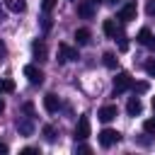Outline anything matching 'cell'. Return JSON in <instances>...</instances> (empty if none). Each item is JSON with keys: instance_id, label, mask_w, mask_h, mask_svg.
Wrapping results in <instances>:
<instances>
[{"instance_id": "cell-1", "label": "cell", "mask_w": 155, "mask_h": 155, "mask_svg": "<svg viewBox=\"0 0 155 155\" xmlns=\"http://www.w3.org/2000/svg\"><path fill=\"white\" fill-rule=\"evenodd\" d=\"M121 140V133L119 131H114V128H102L99 131V145L102 148H111V145H116Z\"/></svg>"}, {"instance_id": "cell-2", "label": "cell", "mask_w": 155, "mask_h": 155, "mask_svg": "<svg viewBox=\"0 0 155 155\" xmlns=\"http://www.w3.org/2000/svg\"><path fill=\"white\" fill-rule=\"evenodd\" d=\"M131 85H133V78L128 73H119L114 78V94H124L126 90H131Z\"/></svg>"}, {"instance_id": "cell-3", "label": "cell", "mask_w": 155, "mask_h": 155, "mask_svg": "<svg viewBox=\"0 0 155 155\" xmlns=\"http://www.w3.org/2000/svg\"><path fill=\"white\" fill-rule=\"evenodd\" d=\"M78 48L68 46V44H58V61L61 63H68V61H78Z\"/></svg>"}, {"instance_id": "cell-4", "label": "cell", "mask_w": 155, "mask_h": 155, "mask_svg": "<svg viewBox=\"0 0 155 155\" xmlns=\"http://www.w3.org/2000/svg\"><path fill=\"white\" fill-rule=\"evenodd\" d=\"M22 73H24V78H27L31 85H41V82H44V70H39L36 65H24Z\"/></svg>"}, {"instance_id": "cell-5", "label": "cell", "mask_w": 155, "mask_h": 155, "mask_svg": "<svg viewBox=\"0 0 155 155\" xmlns=\"http://www.w3.org/2000/svg\"><path fill=\"white\" fill-rule=\"evenodd\" d=\"M87 136H90V119L82 114L78 119V126H75V140H85Z\"/></svg>"}, {"instance_id": "cell-6", "label": "cell", "mask_w": 155, "mask_h": 155, "mask_svg": "<svg viewBox=\"0 0 155 155\" xmlns=\"http://www.w3.org/2000/svg\"><path fill=\"white\" fill-rule=\"evenodd\" d=\"M116 116H119V109H116V104H107V107H102V109H99V114H97V119H99V121H104V124L114 121Z\"/></svg>"}, {"instance_id": "cell-7", "label": "cell", "mask_w": 155, "mask_h": 155, "mask_svg": "<svg viewBox=\"0 0 155 155\" xmlns=\"http://www.w3.org/2000/svg\"><path fill=\"white\" fill-rule=\"evenodd\" d=\"M136 15H138L136 2H126V5L119 10V19H121V22H131V19H136Z\"/></svg>"}, {"instance_id": "cell-8", "label": "cell", "mask_w": 155, "mask_h": 155, "mask_svg": "<svg viewBox=\"0 0 155 155\" xmlns=\"http://www.w3.org/2000/svg\"><path fill=\"white\" fill-rule=\"evenodd\" d=\"M31 53H34L36 61H48V48H46V44H44L41 39H36V41L31 44Z\"/></svg>"}, {"instance_id": "cell-9", "label": "cell", "mask_w": 155, "mask_h": 155, "mask_svg": "<svg viewBox=\"0 0 155 155\" xmlns=\"http://www.w3.org/2000/svg\"><path fill=\"white\" fill-rule=\"evenodd\" d=\"M58 107H61V102H58V97H56L53 92H48V94L44 97V109H46L48 114H56V111H58Z\"/></svg>"}, {"instance_id": "cell-10", "label": "cell", "mask_w": 155, "mask_h": 155, "mask_svg": "<svg viewBox=\"0 0 155 155\" xmlns=\"http://www.w3.org/2000/svg\"><path fill=\"white\" fill-rule=\"evenodd\" d=\"M17 128H19V133H22V136H31V133H34L31 116H22V119H17Z\"/></svg>"}, {"instance_id": "cell-11", "label": "cell", "mask_w": 155, "mask_h": 155, "mask_svg": "<svg viewBox=\"0 0 155 155\" xmlns=\"http://www.w3.org/2000/svg\"><path fill=\"white\" fill-rule=\"evenodd\" d=\"M75 41H78V46H87V44L92 41V34H90V29H85V27L75 29Z\"/></svg>"}, {"instance_id": "cell-12", "label": "cell", "mask_w": 155, "mask_h": 155, "mask_svg": "<svg viewBox=\"0 0 155 155\" xmlns=\"http://www.w3.org/2000/svg\"><path fill=\"white\" fill-rule=\"evenodd\" d=\"M126 111H128V116H138V114L143 111V102H140L138 97H131L128 104H126Z\"/></svg>"}, {"instance_id": "cell-13", "label": "cell", "mask_w": 155, "mask_h": 155, "mask_svg": "<svg viewBox=\"0 0 155 155\" xmlns=\"http://www.w3.org/2000/svg\"><path fill=\"white\" fill-rule=\"evenodd\" d=\"M78 15L80 17H85V19H92V15H94V5L87 0V2H80L78 5Z\"/></svg>"}, {"instance_id": "cell-14", "label": "cell", "mask_w": 155, "mask_h": 155, "mask_svg": "<svg viewBox=\"0 0 155 155\" xmlns=\"http://www.w3.org/2000/svg\"><path fill=\"white\" fill-rule=\"evenodd\" d=\"M2 2H5V7H7L10 12H17V15L27 10V2H24V0H2Z\"/></svg>"}, {"instance_id": "cell-15", "label": "cell", "mask_w": 155, "mask_h": 155, "mask_svg": "<svg viewBox=\"0 0 155 155\" xmlns=\"http://www.w3.org/2000/svg\"><path fill=\"white\" fill-rule=\"evenodd\" d=\"M138 44H143V46H153V31H150L148 27H143V29L138 31Z\"/></svg>"}, {"instance_id": "cell-16", "label": "cell", "mask_w": 155, "mask_h": 155, "mask_svg": "<svg viewBox=\"0 0 155 155\" xmlns=\"http://www.w3.org/2000/svg\"><path fill=\"white\" fill-rule=\"evenodd\" d=\"M102 29H104V34L109 39H116V24H114V19H104L102 22Z\"/></svg>"}, {"instance_id": "cell-17", "label": "cell", "mask_w": 155, "mask_h": 155, "mask_svg": "<svg viewBox=\"0 0 155 155\" xmlns=\"http://www.w3.org/2000/svg\"><path fill=\"white\" fill-rule=\"evenodd\" d=\"M102 63H104L107 68H111V70H114V68L119 65V58H116V53H111V51H107V53L102 56Z\"/></svg>"}, {"instance_id": "cell-18", "label": "cell", "mask_w": 155, "mask_h": 155, "mask_svg": "<svg viewBox=\"0 0 155 155\" xmlns=\"http://www.w3.org/2000/svg\"><path fill=\"white\" fill-rule=\"evenodd\" d=\"M0 92H7V94L15 92V80L12 78H2L0 80Z\"/></svg>"}, {"instance_id": "cell-19", "label": "cell", "mask_w": 155, "mask_h": 155, "mask_svg": "<svg viewBox=\"0 0 155 155\" xmlns=\"http://www.w3.org/2000/svg\"><path fill=\"white\" fill-rule=\"evenodd\" d=\"M44 138H46L48 143H53V140H56V128H53L51 124H46V126H44Z\"/></svg>"}, {"instance_id": "cell-20", "label": "cell", "mask_w": 155, "mask_h": 155, "mask_svg": "<svg viewBox=\"0 0 155 155\" xmlns=\"http://www.w3.org/2000/svg\"><path fill=\"white\" fill-rule=\"evenodd\" d=\"M143 131H145L148 136H155V119H145V121H143Z\"/></svg>"}, {"instance_id": "cell-21", "label": "cell", "mask_w": 155, "mask_h": 155, "mask_svg": "<svg viewBox=\"0 0 155 155\" xmlns=\"http://www.w3.org/2000/svg\"><path fill=\"white\" fill-rule=\"evenodd\" d=\"M131 87H133V92H136V94H143V92H148V82H133Z\"/></svg>"}, {"instance_id": "cell-22", "label": "cell", "mask_w": 155, "mask_h": 155, "mask_svg": "<svg viewBox=\"0 0 155 155\" xmlns=\"http://www.w3.org/2000/svg\"><path fill=\"white\" fill-rule=\"evenodd\" d=\"M145 73H148L150 78H155V58H148V61H145Z\"/></svg>"}, {"instance_id": "cell-23", "label": "cell", "mask_w": 155, "mask_h": 155, "mask_svg": "<svg viewBox=\"0 0 155 155\" xmlns=\"http://www.w3.org/2000/svg\"><path fill=\"white\" fill-rule=\"evenodd\" d=\"M145 12L148 17H155V0H145Z\"/></svg>"}, {"instance_id": "cell-24", "label": "cell", "mask_w": 155, "mask_h": 155, "mask_svg": "<svg viewBox=\"0 0 155 155\" xmlns=\"http://www.w3.org/2000/svg\"><path fill=\"white\" fill-rule=\"evenodd\" d=\"M119 51H128V39L124 34H119Z\"/></svg>"}, {"instance_id": "cell-25", "label": "cell", "mask_w": 155, "mask_h": 155, "mask_svg": "<svg viewBox=\"0 0 155 155\" xmlns=\"http://www.w3.org/2000/svg\"><path fill=\"white\" fill-rule=\"evenodd\" d=\"M41 7H44V12H51L56 7V0H41Z\"/></svg>"}, {"instance_id": "cell-26", "label": "cell", "mask_w": 155, "mask_h": 155, "mask_svg": "<svg viewBox=\"0 0 155 155\" xmlns=\"http://www.w3.org/2000/svg\"><path fill=\"white\" fill-rule=\"evenodd\" d=\"M24 114H27V116H34V104H31V102L24 104Z\"/></svg>"}, {"instance_id": "cell-27", "label": "cell", "mask_w": 155, "mask_h": 155, "mask_svg": "<svg viewBox=\"0 0 155 155\" xmlns=\"http://www.w3.org/2000/svg\"><path fill=\"white\" fill-rule=\"evenodd\" d=\"M39 153V148H24L22 150V155H36Z\"/></svg>"}, {"instance_id": "cell-28", "label": "cell", "mask_w": 155, "mask_h": 155, "mask_svg": "<svg viewBox=\"0 0 155 155\" xmlns=\"http://www.w3.org/2000/svg\"><path fill=\"white\" fill-rule=\"evenodd\" d=\"M5 56H7V46L0 41V61H5Z\"/></svg>"}, {"instance_id": "cell-29", "label": "cell", "mask_w": 155, "mask_h": 155, "mask_svg": "<svg viewBox=\"0 0 155 155\" xmlns=\"http://www.w3.org/2000/svg\"><path fill=\"white\" fill-rule=\"evenodd\" d=\"M41 19H44V29H51V17H48V15H44Z\"/></svg>"}, {"instance_id": "cell-30", "label": "cell", "mask_w": 155, "mask_h": 155, "mask_svg": "<svg viewBox=\"0 0 155 155\" xmlns=\"http://www.w3.org/2000/svg\"><path fill=\"white\" fill-rule=\"evenodd\" d=\"M75 150H78V153H90V145H85V143H80V145H78Z\"/></svg>"}, {"instance_id": "cell-31", "label": "cell", "mask_w": 155, "mask_h": 155, "mask_svg": "<svg viewBox=\"0 0 155 155\" xmlns=\"http://www.w3.org/2000/svg\"><path fill=\"white\" fill-rule=\"evenodd\" d=\"M5 153H10V148H7L5 143H0V155H5Z\"/></svg>"}, {"instance_id": "cell-32", "label": "cell", "mask_w": 155, "mask_h": 155, "mask_svg": "<svg viewBox=\"0 0 155 155\" xmlns=\"http://www.w3.org/2000/svg\"><path fill=\"white\" fill-rule=\"evenodd\" d=\"M2 111H5V99L0 97V114H2Z\"/></svg>"}, {"instance_id": "cell-33", "label": "cell", "mask_w": 155, "mask_h": 155, "mask_svg": "<svg viewBox=\"0 0 155 155\" xmlns=\"http://www.w3.org/2000/svg\"><path fill=\"white\" fill-rule=\"evenodd\" d=\"M90 2H92V5H99V2H102V0H90Z\"/></svg>"}, {"instance_id": "cell-34", "label": "cell", "mask_w": 155, "mask_h": 155, "mask_svg": "<svg viewBox=\"0 0 155 155\" xmlns=\"http://www.w3.org/2000/svg\"><path fill=\"white\" fill-rule=\"evenodd\" d=\"M153 111H155V97H153Z\"/></svg>"}, {"instance_id": "cell-35", "label": "cell", "mask_w": 155, "mask_h": 155, "mask_svg": "<svg viewBox=\"0 0 155 155\" xmlns=\"http://www.w3.org/2000/svg\"><path fill=\"white\" fill-rule=\"evenodd\" d=\"M111 2H114V5H116V2H119V0H111Z\"/></svg>"}, {"instance_id": "cell-36", "label": "cell", "mask_w": 155, "mask_h": 155, "mask_svg": "<svg viewBox=\"0 0 155 155\" xmlns=\"http://www.w3.org/2000/svg\"><path fill=\"white\" fill-rule=\"evenodd\" d=\"M70 2H78V0H70Z\"/></svg>"}]
</instances>
